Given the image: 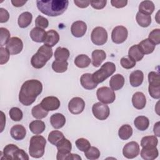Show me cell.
I'll return each instance as SVG.
<instances>
[{"label": "cell", "instance_id": "obj_43", "mask_svg": "<svg viewBox=\"0 0 160 160\" xmlns=\"http://www.w3.org/2000/svg\"><path fill=\"white\" fill-rule=\"evenodd\" d=\"M77 148L82 152H85L91 147V144L89 141L85 138H79L75 142Z\"/></svg>", "mask_w": 160, "mask_h": 160}, {"label": "cell", "instance_id": "obj_56", "mask_svg": "<svg viewBox=\"0 0 160 160\" xmlns=\"http://www.w3.org/2000/svg\"><path fill=\"white\" fill-rule=\"evenodd\" d=\"M26 2H27L26 1H20V0H15V1L12 0L11 1V3L15 7H21L24 4H26Z\"/></svg>", "mask_w": 160, "mask_h": 160}, {"label": "cell", "instance_id": "obj_30", "mask_svg": "<svg viewBox=\"0 0 160 160\" xmlns=\"http://www.w3.org/2000/svg\"><path fill=\"white\" fill-rule=\"evenodd\" d=\"M29 128L33 134H40L45 130L46 125L41 120H34L29 124Z\"/></svg>", "mask_w": 160, "mask_h": 160}, {"label": "cell", "instance_id": "obj_25", "mask_svg": "<svg viewBox=\"0 0 160 160\" xmlns=\"http://www.w3.org/2000/svg\"><path fill=\"white\" fill-rule=\"evenodd\" d=\"M19 148L14 144H9L6 145L3 151H1V154L3 156L1 159H14V154Z\"/></svg>", "mask_w": 160, "mask_h": 160}, {"label": "cell", "instance_id": "obj_27", "mask_svg": "<svg viewBox=\"0 0 160 160\" xmlns=\"http://www.w3.org/2000/svg\"><path fill=\"white\" fill-rule=\"evenodd\" d=\"M138 45L144 55L152 53L154 51L156 46V45L150 41L148 38L141 41Z\"/></svg>", "mask_w": 160, "mask_h": 160}, {"label": "cell", "instance_id": "obj_20", "mask_svg": "<svg viewBox=\"0 0 160 160\" xmlns=\"http://www.w3.org/2000/svg\"><path fill=\"white\" fill-rule=\"evenodd\" d=\"M46 36V32L42 28L35 27L30 32L31 39L36 42H44Z\"/></svg>", "mask_w": 160, "mask_h": 160}, {"label": "cell", "instance_id": "obj_15", "mask_svg": "<svg viewBox=\"0 0 160 160\" xmlns=\"http://www.w3.org/2000/svg\"><path fill=\"white\" fill-rule=\"evenodd\" d=\"M87 25L82 21H76L74 22L71 27V32L73 36L81 38L86 32Z\"/></svg>", "mask_w": 160, "mask_h": 160}, {"label": "cell", "instance_id": "obj_54", "mask_svg": "<svg viewBox=\"0 0 160 160\" xmlns=\"http://www.w3.org/2000/svg\"><path fill=\"white\" fill-rule=\"evenodd\" d=\"M111 4L113 7L116 8H122L125 7L128 4V1L124 0H111Z\"/></svg>", "mask_w": 160, "mask_h": 160}, {"label": "cell", "instance_id": "obj_48", "mask_svg": "<svg viewBox=\"0 0 160 160\" xmlns=\"http://www.w3.org/2000/svg\"><path fill=\"white\" fill-rule=\"evenodd\" d=\"M148 92L152 98L156 99L160 98V86L149 85Z\"/></svg>", "mask_w": 160, "mask_h": 160}, {"label": "cell", "instance_id": "obj_53", "mask_svg": "<svg viewBox=\"0 0 160 160\" xmlns=\"http://www.w3.org/2000/svg\"><path fill=\"white\" fill-rule=\"evenodd\" d=\"M9 14L8 11L4 9L1 8H0V22L4 23L7 22L9 20Z\"/></svg>", "mask_w": 160, "mask_h": 160}, {"label": "cell", "instance_id": "obj_57", "mask_svg": "<svg viewBox=\"0 0 160 160\" xmlns=\"http://www.w3.org/2000/svg\"><path fill=\"white\" fill-rule=\"evenodd\" d=\"M1 132H2V131L4 129V126H5V124H6V116H4V114L2 111H1Z\"/></svg>", "mask_w": 160, "mask_h": 160}, {"label": "cell", "instance_id": "obj_36", "mask_svg": "<svg viewBox=\"0 0 160 160\" xmlns=\"http://www.w3.org/2000/svg\"><path fill=\"white\" fill-rule=\"evenodd\" d=\"M132 134V128L129 124H124L120 127L118 131V135L122 140H128Z\"/></svg>", "mask_w": 160, "mask_h": 160}, {"label": "cell", "instance_id": "obj_50", "mask_svg": "<svg viewBox=\"0 0 160 160\" xmlns=\"http://www.w3.org/2000/svg\"><path fill=\"white\" fill-rule=\"evenodd\" d=\"M0 54H1L0 55V56H1L0 64L1 65H2V64L8 62V61H9V59L10 53L6 48H3V47L0 48Z\"/></svg>", "mask_w": 160, "mask_h": 160}, {"label": "cell", "instance_id": "obj_26", "mask_svg": "<svg viewBox=\"0 0 160 160\" xmlns=\"http://www.w3.org/2000/svg\"><path fill=\"white\" fill-rule=\"evenodd\" d=\"M59 41V35L58 32L54 30L51 29L46 32V36L44 42V44L48 45L51 48L54 46Z\"/></svg>", "mask_w": 160, "mask_h": 160}, {"label": "cell", "instance_id": "obj_55", "mask_svg": "<svg viewBox=\"0 0 160 160\" xmlns=\"http://www.w3.org/2000/svg\"><path fill=\"white\" fill-rule=\"evenodd\" d=\"M74 4L80 8H86L88 7L90 4V1H83V0H74Z\"/></svg>", "mask_w": 160, "mask_h": 160}, {"label": "cell", "instance_id": "obj_9", "mask_svg": "<svg viewBox=\"0 0 160 160\" xmlns=\"http://www.w3.org/2000/svg\"><path fill=\"white\" fill-rule=\"evenodd\" d=\"M92 112L96 119L103 121L109 117L110 110L108 105L99 102L93 104L92 107Z\"/></svg>", "mask_w": 160, "mask_h": 160}, {"label": "cell", "instance_id": "obj_46", "mask_svg": "<svg viewBox=\"0 0 160 160\" xmlns=\"http://www.w3.org/2000/svg\"><path fill=\"white\" fill-rule=\"evenodd\" d=\"M120 63L122 68L126 69H129L134 68L136 66V62L132 60V59H131L130 58H129L128 56V57L125 56L121 59Z\"/></svg>", "mask_w": 160, "mask_h": 160}, {"label": "cell", "instance_id": "obj_33", "mask_svg": "<svg viewBox=\"0 0 160 160\" xmlns=\"http://www.w3.org/2000/svg\"><path fill=\"white\" fill-rule=\"evenodd\" d=\"M70 55L69 51L66 48L58 47L54 52V58L56 61H67Z\"/></svg>", "mask_w": 160, "mask_h": 160}, {"label": "cell", "instance_id": "obj_16", "mask_svg": "<svg viewBox=\"0 0 160 160\" xmlns=\"http://www.w3.org/2000/svg\"><path fill=\"white\" fill-rule=\"evenodd\" d=\"M132 103L136 109H142L146 104L145 95L141 92H135L132 97Z\"/></svg>", "mask_w": 160, "mask_h": 160}, {"label": "cell", "instance_id": "obj_22", "mask_svg": "<svg viewBox=\"0 0 160 160\" xmlns=\"http://www.w3.org/2000/svg\"><path fill=\"white\" fill-rule=\"evenodd\" d=\"M124 84V78L121 74L113 75L109 81V86L113 91H118L121 89Z\"/></svg>", "mask_w": 160, "mask_h": 160}, {"label": "cell", "instance_id": "obj_58", "mask_svg": "<svg viewBox=\"0 0 160 160\" xmlns=\"http://www.w3.org/2000/svg\"><path fill=\"white\" fill-rule=\"evenodd\" d=\"M153 130H154V133L155 134V135L159 137L160 136V134H159V122H157L154 124Z\"/></svg>", "mask_w": 160, "mask_h": 160}, {"label": "cell", "instance_id": "obj_38", "mask_svg": "<svg viewBox=\"0 0 160 160\" xmlns=\"http://www.w3.org/2000/svg\"><path fill=\"white\" fill-rule=\"evenodd\" d=\"M158 144V139L155 136H147L141 139V146L142 148L156 147Z\"/></svg>", "mask_w": 160, "mask_h": 160}, {"label": "cell", "instance_id": "obj_31", "mask_svg": "<svg viewBox=\"0 0 160 160\" xmlns=\"http://www.w3.org/2000/svg\"><path fill=\"white\" fill-rule=\"evenodd\" d=\"M134 126L139 131L146 130L149 125V119L144 116H139L135 118L134 121Z\"/></svg>", "mask_w": 160, "mask_h": 160}, {"label": "cell", "instance_id": "obj_8", "mask_svg": "<svg viewBox=\"0 0 160 160\" xmlns=\"http://www.w3.org/2000/svg\"><path fill=\"white\" fill-rule=\"evenodd\" d=\"M56 148L58 149L56 159L58 160H64L66 159V156L71 152L72 144L69 140L63 138L56 144Z\"/></svg>", "mask_w": 160, "mask_h": 160}, {"label": "cell", "instance_id": "obj_7", "mask_svg": "<svg viewBox=\"0 0 160 160\" xmlns=\"http://www.w3.org/2000/svg\"><path fill=\"white\" fill-rule=\"evenodd\" d=\"M91 39L95 45L102 46L108 41V32L102 27H96L92 31Z\"/></svg>", "mask_w": 160, "mask_h": 160}, {"label": "cell", "instance_id": "obj_28", "mask_svg": "<svg viewBox=\"0 0 160 160\" xmlns=\"http://www.w3.org/2000/svg\"><path fill=\"white\" fill-rule=\"evenodd\" d=\"M32 15L31 12L26 11L21 14L18 19V25L21 28H25L29 26L32 22Z\"/></svg>", "mask_w": 160, "mask_h": 160}, {"label": "cell", "instance_id": "obj_19", "mask_svg": "<svg viewBox=\"0 0 160 160\" xmlns=\"http://www.w3.org/2000/svg\"><path fill=\"white\" fill-rule=\"evenodd\" d=\"M159 151L156 147L142 148L141 151V156L145 160H153L158 158Z\"/></svg>", "mask_w": 160, "mask_h": 160}, {"label": "cell", "instance_id": "obj_34", "mask_svg": "<svg viewBox=\"0 0 160 160\" xmlns=\"http://www.w3.org/2000/svg\"><path fill=\"white\" fill-rule=\"evenodd\" d=\"M31 114L34 118L41 119L47 116L48 114V111L45 109L40 103L32 108Z\"/></svg>", "mask_w": 160, "mask_h": 160}, {"label": "cell", "instance_id": "obj_2", "mask_svg": "<svg viewBox=\"0 0 160 160\" xmlns=\"http://www.w3.org/2000/svg\"><path fill=\"white\" fill-rule=\"evenodd\" d=\"M38 9L44 14L48 16H58L63 14L67 9L69 1L68 0H45L36 1Z\"/></svg>", "mask_w": 160, "mask_h": 160}, {"label": "cell", "instance_id": "obj_13", "mask_svg": "<svg viewBox=\"0 0 160 160\" xmlns=\"http://www.w3.org/2000/svg\"><path fill=\"white\" fill-rule=\"evenodd\" d=\"M6 48L9 52L10 54H18L22 50L23 42L20 38L18 37H12L9 39Z\"/></svg>", "mask_w": 160, "mask_h": 160}, {"label": "cell", "instance_id": "obj_11", "mask_svg": "<svg viewBox=\"0 0 160 160\" xmlns=\"http://www.w3.org/2000/svg\"><path fill=\"white\" fill-rule=\"evenodd\" d=\"M140 152L139 145L137 142L131 141L125 144L122 149L123 156L128 159H132L139 155Z\"/></svg>", "mask_w": 160, "mask_h": 160}, {"label": "cell", "instance_id": "obj_21", "mask_svg": "<svg viewBox=\"0 0 160 160\" xmlns=\"http://www.w3.org/2000/svg\"><path fill=\"white\" fill-rule=\"evenodd\" d=\"M92 64L93 66L98 68L106 58V54L102 49H96L92 52Z\"/></svg>", "mask_w": 160, "mask_h": 160}, {"label": "cell", "instance_id": "obj_3", "mask_svg": "<svg viewBox=\"0 0 160 160\" xmlns=\"http://www.w3.org/2000/svg\"><path fill=\"white\" fill-rule=\"evenodd\" d=\"M52 48L48 45L44 44L39 48L37 52L32 56L31 64L33 68L41 69L46 65L47 62L52 58Z\"/></svg>", "mask_w": 160, "mask_h": 160}, {"label": "cell", "instance_id": "obj_40", "mask_svg": "<svg viewBox=\"0 0 160 160\" xmlns=\"http://www.w3.org/2000/svg\"><path fill=\"white\" fill-rule=\"evenodd\" d=\"M68 62L67 61H60L55 60L52 64V69L54 71L58 73H62L68 69Z\"/></svg>", "mask_w": 160, "mask_h": 160}, {"label": "cell", "instance_id": "obj_23", "mask_svg": "<svg viewBox=\"0 0 160 160\" xmlns=\"http://www.w3.org/2000/svg\"><path fill=\"white\" fill-rule=\"evenodd\" d=\"M50 122L54 128L60 129L65 125L66 118L62 114L55 113L51 116Z\"/></svg>", "mask_w": 160, "mask_h": 160}, {"label": "cell", "instance_id": "obj_32", "mask_svg": "<svg viewBox=\"0 0 160 160\" xmlns=\"http://www.w3.org/2000/svg\"><path fill=\"white\" fill-rule=\"evenodd\" d=\"M128 57L132 60L136 61H140L144 57V54L141 51L138 44L132 46L128 51Z\"/></svg>", "mask_w": 160, "mask_h": 160}, {"label": "cell", "instance_id": "obj_14", "mask_svg": "<svg viewBox=\"0 0 160 160\" xmlns=\"http://www.w3.org/2000/svg\"><path fill=\"white\" fill-rule=\"evenodd\" d=\"M41 104L47 111H55L60 107V101L55 96H48L42 99Z\"/></svg>", "mask_w": 160, "mask_h": 160}, {"label": "cell", "instance_id": "obj_42", "mask_svg": "<svg viewBox=\"0 0 160 160\" xmlns=\"http://www.w3.org/2000/svg\"><path fill=\"white\" fill-rule=\"evenodd\" d=\"M9 115L10 118L14 121H19L23 117L22 111L17 107L12 108L9 111Z\"/></svg>", "mask_w": 160, "mask_h": 160}, {"label": "cell", "instance_id": "obj_1", "mask_svg": "<svg viewBox=\"0 0 160 160\" xmlns=\"http://www.w3.org/2000/svg\"><path fill=\"white\" fill-rule=\"evenodd\" d=\"M42 91V84L41 81L37 79L27 80L21 86L19 93V101L24 106H30Z\"/></svg>", "mask_w": 160, "mask_h": 160}, {"label": "cell", "instance_id": "obj_39", "mask_svg": "<svg viewBox=\"0 0 160 160\" xmlns=\"http://www.w3.org/2000/svg\"><path fill=\"white\" fill-rule=\"evenodd\" d=\"M63 138H64V136L62 132L58 130H54L49 132L48 140L51 144L56 146L58 142L60 141Z\"/></svg>", "mask_w": 160, "mask_h": 160}, {"label": "cell", "instance_id": "obj_47", "mask_svg": "<svg viewBox=\"0 0 160 160\" xmlns=\"http://www.w3.org/2000/svg\"><path fill=\"white\" fill-rule=\"evenodd\" d=\"M148 39L154 45H158L160 43V29L159 28L153 29L149 34Z\"/></svg>", "mask_w": 160, "mask_h": 160}, {"label": "cell", "instance_id": "obj_52", "mask_svg": "<svg viewBox=\"0 0 160 160\" xmlns=\"http://www.w3.org/2000/svg\"><path fill=\"white\" fill-rule=\"evenodd\" d=\"M29 159L27 153L21 149H18L15 152L14 159H21V160H28Z\"/></svg>", "mask_w": 160, "mask_h": 160}, {"label": "cell", "instance_id": "obj_18", "mask_svg": "<svg viewBox=\"0 0 160 160\" xmlns=\"http://www.w3.org/2000/svg\"><path fill=\"white\" fill-rule=\"evenodd\" d=\"M80 82L82 86L88 90L93 89L98 86V84H96L92 79V74L90 73L83 74L80 78Z\"/></svg>", "mask_w": 160, "mask_h": 160}, {"label": "cell", "instance_id": "obj_29", "mask_svg": "<svg viewBox=\"0 0 160 160\" xmlns=\"http://www.w3.org/2000/svg\"><path fill=\"white\" fill-rule=\"evenodd\" d=\"M154 9V4L151 1H143L139 5V12L146 15L151 16Z\"/></svg>", "mask_w": 160, "mask_h": 160}, {"label": "cell", "instance_id": "obj_12", "mask_svg": "<svg viewBox=\"0 0 160 160\" xmlns=\"http://www.w3.org/2000/svg\"><path fill=\"white\" fill-rule=\"evenodd\" d=\"M85 107L84 101L79 97L72 98L68 103V109L71 113L73 114H81Z\"/></svg>", "mask_w": 160, "mask_h": 160}, {"label": "cell", "instance_id": "obj_10", "mask_svg": "<svg viewBox=\"0 0 160 160\" xmlns=\"http://www.w3.org/2000/svg\"><path fill=\"white\" fill-rule=\"evenodd\" d=\"M128 35V31L126 28L123 26H118L112 31L111 39L113 42L116 44H121L124 42Z\"/></svg>", "mask_w": 160, "mask_h": 160}, {"label": "cell", "instance_id": "obj_17", "mask_svg": "<svg viewBox=\"0 0 160 160\" xmlns=\"http://www.w3.org/2000/svg\"><path fill=\"white\" fill-rule=\"evenodd\" d=\"M10 134L14 139L20 141L25 138L26 130L22 125L16 124L11 128L10 130Z\"/></svg>", "mask_w": 160, "mask_h": 160}, {"label": "cell", "instance_id": "obj_51", "mask_svg": "<svg viewBox=\"0 0 160 160\" xmlns=\"http://www.w3.org/2000/svg\"><path fill=\"white\" fill-rule=\"evenodd\" d=\"M107 3L106 0H100V1H91V6L95 9H101L104 8Z\"/></svg>", "mask_w": 160, "mask_h": 160}, {"label": "cell", "instance_id": "obj_45", "mask_svg": "<svg viewBox=\"0 0 160 160\" xmlns=\"http://www.w3.org/2000/svg\"><path fill=\"white\" fill-rule=\"evenodd\" d=\"M148 81L149 85L160 86V77L159 73L154 71H151L148 74Z\"/></svg>", "mask_w": 160, "mask_h": 160}, {"label": "cell", "instance_id": "obj_41", "mask_svg": "<svg viewBox=\"0 0 160 160\" xmlns=\"http://www.w3.org/2000/svg\"><path fill=\"white\" fill-rule=\"evenodd\" d=\"M100 154L99 150L94 146H91L84 152V155L86 158L90 160L98 159L100 156Z\"/></svg>", "mask_w": 160, "mask_h": 160}, {"label": "cell", "instance_id": "obj_44", "mask_svg": "<svg viewBox=\"0 0 160 160\" xmlns=\"http://www.w3.org/2000/svg\"><path fill=\"white\" fill-rule=\"evenodd\" d=\"M0 46L2 47L4 45H6L9 42L10 38V32L9 30L5 28H0Z\"/></svg>", "mask_w": 160, "mask_h": 160}, {"label": "cell", "instance_id": "obj_5", "mask_svg": "<svg viewBox=\"0 0 160 160\" xmlns=\"http://www.w3.org/2000/svg\"><path fill=\"white\" fill-rule=\"evenodd\" d=\"M116 66L112 62H106L101 68L92 74V79L96 84L102 82L116 71Z\"/></svg>", "mask_w": 160, "mask_h": 160}, {"label": "cell", "instance_id": "obj_6", "mask_svg": "<svg viewBox=\"0 0 160 160\" xmlns=\"http://www.w3.org/2000/svg\"><path fill=\"white\" fill-rule=\"evenodd\" d=\"M96 95L98 100L104 104L112 103L116 99L114 91L107 86L99 88L97 90Z\"/></svg>", "mask_w": 160, "mask_h": 160}, {"label": "cell", "instance_id": "obj_24", "mask_svg": "<svg viewBox=\"0 0 160 160\" xmlns=\"http://www.w3.org/2000/svg\"><path fill=\"white\" fill-rule=\"evenodd\" d=\"M144 74L140 70H136L132 72L129 76V82L132 87H138L142 83Z\"/></svg>", "mask_w": 160, "mask_h": 160}, {"label": "cell", "instance_id": "obj_4", "mask_svg": "<svg viewBox=\"0 0 160 160\" xmlns=\"http://www.w3.org/2000/svg\"><path fill=\"white\" fill-rule=\"evenodd\" d=\"M46 140L40 135H35L31 137L29 147V155L34 158H40L44 154Z\"/></svg>", "mask_w": 160, "mask_h": 160}, {"label": "cell", "instance_id": "obj_37", "mask_svg": "<svg viewBox=\"0 0 160 160\" xmlns=\"http://www.w3.org/2000/svg\"><path fill=\"white\" fill-rule=\"evenodd\" d=\"M136 19L138 24L142 28H147L151 23V16L141 13L140 12L136 14Z\"/></svg>", "mask_w": 160, "mask_h": 160}, {"label": "cell", "instance_id": "obj_35", "mask_svg": "<svg viewBox=\"0 0 160 160\" xmlns=\"http://www.w3.org/2000/svg\"><path fill=\"white\" fill-rule=\"evenodd\" d=\"M91 60L86 54H79L74 59L75 65L79 68H85L89 66Z\"/></svg>", "mask_w": 160, "mask_h": 160}, {"label": "cell", "instance_id": "obj_49", "mask_svg": "<svg viewBox=\"0 0 160 160\" xmlns=\"http://www.w3.org/2000/svg\"><path fill=\"white\" fill-rule=\"evenodd\" d=\"M35 24L36 27L42 28V29H46L48 28L49 25V21L48 19L42 16H38L35 20Z\"/></svg>", "mask_w": 160, "mask_h": 160}]
</instances>
